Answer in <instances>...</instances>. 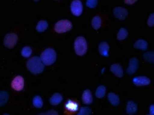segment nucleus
<instances>
[{"instance_id": "dca6fc26", "label": "nucleus", "mask_w": 154, "mask_h": 115, "mask_svg": "<svg viewBox=\"0 0 154 115\" xmlns=\"http://www.w3.org/2000/svg\"><path fill=\"white\" fill-rule=\"evenodd\" d=\"M62 96L59 93H56L53 94L49 100L51 105H58L62 101Z\"/></svg>"}, {"instance_id": "6ab92c4d", "label": "nucleus", "mask_w": 154, "mask_h": 115, "mask_svg": "<svg viewBox=\"0 0 154 115\" xmlns=\"http://www.w3.org/2000/svg\"><path fill=\"white\" fill-rule=\"evenodd\" d=\"M9 96L7 92L0 91V108L7 103Z\"/></svg>"}, {"instance_id": "4468645a", "label": "nucleus", "mask_w": 154, "mask_h": 115, "mask_svg": "<svg viewBox=\"0 0 154 115\" xmlns=\"http://www.w3.org/2000/svg\"><path fill=\"white\" fill-rule=\"evenodd\" d=\"M109 49V46L107 42H102L99 45V52L102 56L106 57H108Z\"/></svg>"}, {"instance_id": "393cba45", "label": "nucleus", "mask_w": 154, "mask_h": 115, "mask_svg": "<svg viewBox=\"0 0 154 115\" xmlns=\"http://www.w3.org/2000/svg\"><path fill=\"white\" fill-rule=\"evenodd\" d=\"M92 111L90 108L88 107H82L80 109L79 113L77 115H91Z\"/></svg>"}, {"instance_id": "412c9836", "label": "nucleus", "mask_w": 154, "mask_h": 115, "mask_svg": "<svg viewBox=\"0 0 154 115\" xmlns=\"http://www.w3.org/2000/svg\"><path fill=\"white\" fill-rule=\"evenodd\" d=\"M92 27L95 30L98 29L101 26V19L99 16H96L92 19L91 22Z\"/></svg>"}, {"instance_id": "473e14b6", "label": "nucleus", "mask_w": 154, "mask_h": 115, "mask_svg": "<svg viewBox=\"0 0 154 115\" xmlns=\"http://www.w3.org/2000/svg\"><path fill=\"white\" fill-rule=\"evenodd\" d=\"M3 115H10L9 114H5Z\"/></svg>"}, {"instance_id": "4be33fe9", "label": "nucleus", "mask_w": 154, "mask_h": 115, "mask_svg": "<svg viewBox=\"0 0 154 115\" xmlns=\"http://www.w3.org/2000/svg\"><path fill=\"white\" fill-rule=\"evenodd\" d=\"M48 27L47 22L45 20H41L38 23L36 29L38 32H43L47 29Z\"/></svg>"}, {"instance_id": "aec40b11", "label": "nucleus", "mask_w": 154, "mask_h": 115, "mask_svg": "<svg viewBox=\"0 0 154 115\" xmlns=\"http://www.w3.org/2000/svg\"><path fill=\"white\" fill-rule=\"evenodd\" d=\"M106 93V88L103 85L99 86L96 89L95 95L97 98H104Z\"/></svg>"}, {"instance_id": "cd10ccee", "label": "nucleus", "mask_w": 154, "mask_h": 115, "mask_svg": "<svg viewBox=\"0 0 154 115\" xmlns=\"http://www.w3.org/2000/svg\"><path fill=\"white\" fill-rule=\"evenodd\" d=\"M98 1L97 0H88L86 3V6L90 8H94L97 6Z\"/></svg>"}, {"instance_id": "7c9ffc66", "label": "nucleus", "mask_w": 154, "mask_h": 115, "mask_svg": "<svg viewBox=\"0 0 154 115\" xmlns=\"http://www.w3.org/2000/svg\"><path fill=\"white\" fill-rule=\"evenodd\" d=\"M150 115H154V105H151L149 108Z\"/></svg>"}, {"instance_id": "f257e3e1", "label": "nucleus", "mask_w": 154, "mask_h": 115, "mask_svg": "<svg viewBox=\"0 0 154 115\" xmlns=\"http://www.w3.org/2000/svg\"><path fill=\"white\" fill-rule=\"evenodd\" d=\"M27 68L33 74H39L43 72L45 66L40 58L34 57L29 59L27 61Z\"/></svg>"}, {"instance_id": "5701e85b", "label": "nucleus", "mask_w": 154, "mask_h": 115, "mask_svg": "<svg viewBox=\"0 0 154 115\" xmlns=\"http://www.w3.org/2000/svg\"><path fill=\"white\" fill-rule=\"evenodd\" d=\"M128 33L125 28H122L119 30L117 35V39L119 40H123L127 37Z\"/></svg>"}, {"instance_id": "f8f14e48", "label": "nucleus", "mask_w": 154, "mask_h": 115, "mask_svg": "<svg viewBox=\"0 0 154 115\" xmlns=\"http://www.w3.org/2000/svg\"><path fill=\"white\" fill-rule=\"evenodd\" d=\"M110 70L118 77L122 78L123 76V68L119 64H112L110 67Z\"/></svg>"}, {"instance_id": "9b49d317", "label": "nucleus", "mask_w": 154, "mask_h": 115, "mask_svg": "<svg viewBox=\"0 0 154 115\" xmlns=\"http://www.w3.org/2000/svg\"><path fill=\"white\" fill-rule=\"evenodd\" d=\"M82 101L85 105H89L93 102V97L91 92L89 90H86L83 92L82 96Z\"/></svg>"}, {"instance_id": "9d476101", "label": "nucleus", "mask_w": 154, "mask_h": 115, "mask_svg": "<svg viewBox=\"0 0 154 115\" xmlns=\"http://www.w3.org/2000/svg\"><path fill=\"white\" fill-rule=\"evenodd\" d=\"M139 67V61L136 58L131 59L129 61V66L127 69L128 74L133 75L137 72Z\"/></svg>"}, {"instance_id": "6e6552de", "label": "nucleus", "mask_w": 154, "mask_h": 115, "mask_svg": "<svg viewBox=\"0 0 154 115\" xmlns=\"http://www.w3.org/2000/svg\"><path fill=\"white\" fill-rule=\"evenodd\" d=\"M113 14L116 18L123 20L128 15L127 10L122 7H116L113 9Z\"/></svg>"}, {"instance_id": "b1692460", "label": "nucleus", "mask_w": 154, "mask_h": 115, "mask_svg": "<svg viewBox=\"0 0 154 115\" xmlns=\"http://www.w3.org/2000/svg\"><path fill=\"white\" fill-rule=\"evenodd\" d=\"M33 105L35 107L38 108H42L43 105V102L42 99L40 96H37L34 97L33 99Z\"/></svg>"}, {"instance_id": "f03ea898", "label": "nucleus", "mask_w": 154, "mask_h": 115, "mask_svg": "<svg viewBox=\"0 0 154 115\" xmlns=\"http://www.w3.org/2000/svg\"><path fill=\"white\" fill-rule=\"evenodd\" d=\"M56 53L54 49L49 48L46 49L41 55V61L46 65H51L55 62Z\"/></svg>"}, {"instance_id": "7ed1b4c3", "label": "nucleus", "mask_w": 154, "mask_h": 115, "mask_svg": "<svg viewBox=\"0 0 154 115\" xmlns=\"http://www.w3.org/2000/svg\"><path fill=\"white\" fill-rule=\"evenodd\" d=\"M74 46L75 53L79 56L84 55L87 51V43L86 39L83 37L79 36L76 38Z\"/></svg>"}, {"instance_id": "423d86ee", "label": "nucleus", "mask_w": 154, "mask_h": 115, "mask_svg": "<svg viewBox=\"0 0 154 115\" xmlns=\"http://www.w3.org/2000/svg\"><path fill=\"white\" fill-rule=\"evenodd\" d=\"M71 12L75 16H79L82 14L83 7L82 2L79 0L72 1L71 5Z\"/></svg>"}, {"instance_id": "39448f33", "label": "nucleus", "mask_w": 154, "mask_h": 115, "mask_svg": "<svg viewBox=\"0 0 154 115\" xmlns=\"http://www.w3.org/2000/svg\"><path fill=\"white\" fill-rule=\"evenodd\" d=\"M18 38L17 35L16 34H8L5 35L4 39V45L9 49H12L17 43Z\"/></svg>"}, {"instance_id": "2eb2a0df", "label": "nucleus", "mask_w": 154, "mask_h": 115, "mask_svg": "<svg viewBox=\"0 0 154 115\" xmlns=\"http://www.w3.org/2000/svg\"><path fill=\"white\" fill-rule=\"evenodd\" d=\"M108 98L110 103L113 106H118L120 103V99L119 96L113 93H109L108 94Z\"/></svg>"}, {"instance_id": "1a4fd4ad", "label": "nucleus", "mask_w": 154, "mask_h": 115, "mask_svg": "<svg viewBox=\"0 0 154 115\" xmlns=\"http://www.w3.org/2000/svg\"><path fill=\"white\" fill-rule=\"evenodd\" d=\"M133 82L135 85L141 86L148 85L151 83V80L146 76H140L134 77L133 79Z\"/></svg>"}, {"instance_id": "72a5a7b5", "label": "nucleus", "mask_w": 154, "mask_h": 115, "mask_svg": "<svg viewBox=\"0 0 154 115\" xmlns=\"http://www.w3.org/2000/svg\"><path fill=\"white\" fill-rule=\"evenodd\" d=\"M150 115V114H148V115Z\"/></svg>"}, {"instance_id": "ddd939ff", "label": "nucleus", "mask_w": 154, "mask_h": 115, "mask_svg": "<svg viewBox=\"0 0 154 115\" xmlns=\"http://www.w3.org/2000/svg\"><path fill=\"white\" fill-rule=\"evenodd\" d=\"M137 105L133 101H129L126 105V111L128 114L133 115L137 113Z\"/></svg>"}, {"instance_id": "0eeeda50", "label": "nucleus", "mask_w": 154, "mask_h": 115, "mask_svg": "<svg viewBox=\"0 0 154 115\" xmlns=\"http://www.w3.org/2000/svg\"><path fill=\"white\" fill-rule=\"evenodd\" d=\"M24 80L23 77L17 76L14 79L11 83V86L14 90L16 91H22L24 88Z\"/></svg>"}, {"instance_id": "2f4dec72", "label": "nucleus", "mask_w": 154, "mask_h": 115, "mask_svg": "<svg viewBox=\"0 0 154 115\" xmlns=\"http://www.w3.org/2000/svg\"><path fill=\"white\" fill-rule=\"evenodd\" d=\"M137 1H125V3L131 5L134 3L137 2Z\"/></svg>"}, {"instance_id": "c756f323", "label": "nucleus", "mask_w": 154, "mask_h": 115, "mask_svg": "<svg viewBox=\"0 0 154 115\" xmlns=\"http://www.w3.org/2000/svg\"><path fill=\"white\" fill-rule=\"evenodd\" d=\"M148 25L149 27H153L154 26V13L150 15L148 19Z\"/></svg>"}, {"instance_id": "f3484780", "label": "nucleus", "mask_w": 154, "mask_h": 115, "mask_svg": "<svg viewBox=\"0 0 154 115\" xmlns=\"http://www.w3.org/2000/svg\"><path fill=\"white\" fill-rule=\"evenodd\" d=\"M148 46V43L146 41L143 39L139 40L134 44V48L143 50H146Z\"/></svg>"}, {"instance_id": "a878e982", "label": "nucleus", "mask_w": 154, "mask_h": 115, "mask_svg": "<svg viewBox=\"0 0 154 115\" xmlns=\"http://www.w3.org/2000/svg\"><path fill=\"white\" fill-rule=\"evenodd\" d=\"M144 60L149 63H153L154 61V52H148L144 53L143 55Z\"/></svg>"}, {"instance_id": "a211bd4d", "label": "nucleus", "mask_w": 154, "mask_h": 115, "mask_svg": "<svg viewBox=\"0 0 154 115\" xmlns=\"http://www.w3.org/2000/svg\"><path fill=\"white\" fill-rule=\"evenodd\" d=\"M65 106L67 110L71 112L76 111L78 109V104L71 101V100H69L67 101Z\"/></svg>"}, {"instance_id": "20e7f679", "label": "nucleus", "mask_w": 154, "mask_h": 115, "mask_svg": "<svg viewBox=\"0 0 154 115\" xmlns=\"http://www.w3.org/2000/svg\"><path fill=\"white\" fill-rule=\"evenodd\" d=\"M72 27L71 22L67 20H62L56 23L55 31L57 33H63L71 31Z\"/></svg>"}, {"instance_id": "bb28decb", "label": "nucleus", "mask_w": 154, "mask_h": 115, "mask_svg": "<svg viewBox=\"0 0 154 115\" xmlns=\"http://www.w3.org/2000/svg\"><path fill=\"white\" fill-rule=\"evenodd\" d=\"M32 53V50L31 48L29 46H26L23 48L21 51L22 55L24 57H29Z\"/></svg>"}, {"instance_id": "c85d7f7f", "label": "nucleus", "mask_w": 154, "mask_h": 115, "mask_svg": "<svg viewBox=\"0 0 154 115\" xmlns=\"http://www.w3.org/2000/svg\"><path fill=\"white\" fill-rule=\"evenodd\" d=\"M37 115H59L58 113L56 111L51 110L46 112V113H40Z\"/></svg>"}]
</instances>
